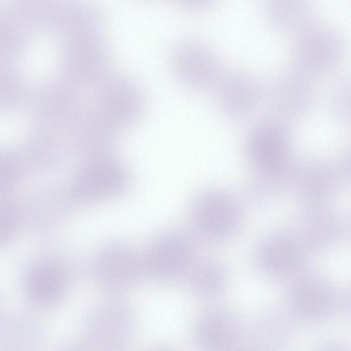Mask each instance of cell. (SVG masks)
<instances>
[{"label": "cell", "instance_id": "30bf717a", "mask_svg": "<svg viewBox=\"0 0 351 351\" xmlns=\"http://www.w3.org/2000/svg\"><path fill=\"white\" fill-rule=\"evenodd\" d=\"M93 269L97 283L111 291L131 288L144 274L142 254L122 242L104 246L97 254Z\"/></svg>", "mask_w": 351, "mask_h": 351}, {"label": "cell", "instance_id": "7c38bea8", "mask_svg": "<svg viewBox=\"0 0 351 351\" xmlns=\"http://www.w3.org/2000/svg\"><path fill=\"white\" fill-rule=\"evenodd\" d=\"M119 132L92 109L82 110L67 130L73 158L82 161L111 155Z\"/></svg>", "mask_w": 351, "mask_h": 351}, {"label": "cell", "instance_id": "4fadbf2b", "mask_svg": "<svg viewBox=\"0 0 351 351\" xmlns=\"http://www.w3.org/2000/svg\"><path fill=\"white\" fill-rule=\"evenodd\" d=\"M69 278L64 267L52 259L33 262L24 271L22 289L27 300L39 308H51L65 296Z\"/></svg>", "mask_w": 351, "mask_h": 351}, {"label": "cell", "instance_id": "d4e9b609", "mask_svg": "<svg viewBox=\"0 0 351 351\" xmlns=\"http://www.w3.org/2000/svg\"><path fill=\"white\" fill-rule=\"evenodd\" d=\"M32 88L12 64H2L0 73V105L3 110L14 112L27 106Z\"/></svg>", "mask_w": 351, "mask_h": 351}, {"label": "cell", "instance_id": "3957f363", "mask_svg": "<svg viewBox=\"0 0 351 351\" xmlns=\"http://www.w3.org/2000/svg\"><path fill=\"white\" fill-rule=\"evenodd\" d=\"M99 33L61 40L59 64L62 77L80 88L95 86L108 74L110 49Z\"/></svg>", "mask_w": 351, "mask_h": 351}, {"label": "cell", "instance_id": "1f68e13d", "mask_svg": "<svg viewBox=\"0 0 351 351\" xmlns=\"http://www.w3.org/2000/svg\"><path fill=\"white\" fill-rule=\"evenodd\" d=\"M343 172L345 177L351 181V149L348 152L343 161Z\"/></svg>", "mask_w": 351, "mask_h": 351}, {"label": "cell", "instance_id": "8992f818", "mask_svg": "<svg viewBox=\"0 0 351 351\" xmlns=\"http://www.w3.org/2000/svg\"><path fill=\"white\" fill-rule=\"evenodd\" d=\"M135 317L124 302L108 300L96 305L84 323L82 346L87 349H121L131 339L135 329Z\"/></svg>", "mask_w": 351, "mask_h": 351}, {"label": "cell", "instance_id": "44dd1931", "mask_svg": "<svg viewBox=\"0 0 351 351\" xmlns=\"http://www.w3.org/2000/svg\"><path fill=\"white\" fill-rule=\"evenodd\" d=\"M0 324L1 350H29L38 346L42 340L40 324L25 313H5L1 315Z\"/></svg>", "mask_w": 351, "mask_h": 351}, {"label": "cell", "instance_id": "83f0119b", "mask_svg": "<svg viewBox=\"0 0 351 351\" xmlns=\"http://www.w3.org/2000/svg\"><path fill=\"white\" fill-rule=\"evenodd\" d=\"M288 175L289 171H256L246 186L247 198L256 204L268 200L288 180Z\"/></svg>", "mask_w": 351, "mask_h": 351}, {"label": "cell", "instance_id": "ffe728a7", "mask_svg": "<svg viewBox=\"0 0 351 351\" xmlns=\"http://www.w3.org/2000/svg\"><path fill=\"white\" fill-rule=\"evenodd\" d=\"M255 264L263 274L280 277L296 267L299 254L294 242L283 234H270L263 239L255 250Z\"/></svg>", "mask_w": 351, "mask_h": 351}, {"label": "cell", "instance_id": "603a6c76", "mask_svg": "<svg viewBox=\"0 0 351 351\" xmlns=\"http://www.w3.org/2000/svg\"><path fill=\"white\" fill-rule=\"evenodd\" d=\"M36 33L5 7L0 16L1 54L3 63L12 64L23 56Z\"/></svg>", "mask_w": 351, "mask_h": 351}, {"label": "cell", "instance_id": "f546056e", "mask_svg": "<svg viewBox=\"0 0 351 351\" xmlns=\"http://www.w3.org/2000/svg\"><path fill=\"white\" fill-rule=\"evenodd\" d=\"M334 106L341 119L351 122V78L343 80L337 86Z\"/></svg>", "mask_w": 351, "mask_h": 351}, {"label": "cell", "instance_id": "9a60e30c", "mask_svg": "<svg viewBox=\"0 0 351 351\" xmlns=\"http://www.w3.org/2000/svg\"><path fill=\"white\" fill-rule=\"evenodd\" d=\"M21 149L31 170L51 173L73 158L67 130L33 126Z\"/></svg>", "mask_w": 351, "mask_h": 351}, {"label": "cell", "instance_id": "8fae6325", "mask_svg": "<svg viewBox=\"0 0 351 351\" xmlns=\"http://www.w3.org/2000/svg\"><path fill=\"white\" fill-rule=\"evenodd\" d=\"M245 151L256 171L289 170V136L278 121L267 120L254 126L247 138Z\"/></svg>", "mask_w": 351, "mask_h": 351}, {"label": "cell", "instance_id": "9c48e42d", "mask_svg": "<svg viewBox=\"0 0 351 351\" xmlns=\"http://www.w3.org/2000/svg\"><path fill=\"white\" fill-rule=\"evenodd\" d=\"M174 77L184 86L202 90L217 85L221 77V64L207 46L194 41L177 45L169 56Z\"/></svg>", "mask_w": 351, "mask_h": 351}, {"label": "cell", "instance_id": "ac0fdd59", "mask_svg": "<svg viewBox=\"0 0 351 351\" xmlns=\"http://www.w3.org/2000/svg\"><path fill=\"white\" fill-rule=\"evenodd\" d=\"M103 14L90 0H60L47 29L61 40L86 34L99 33Z\"/></svg>", "mask_w": 351, "mask_h": 351}, {"label": "cell", "instance_id": "4dcf8cb0", "mask_svg": "<svg viewBox=\"0 0 351 351\" xmlns=\"http://www.w3.org/2000/svg\"><path fill=\"white\" fill-rule=\"evenodd\" d=\"M182 8L191 10H202L209 6L214 0H175Z\"/></svg>", "mask_w": 351, "mask_h": 351}, {"label": "cell", "instance_id": "e0dca14e", "mask_svg": "<svg viewBox=\"0 0 351 351\" xmlns=\"http://www.w3.org/2000/svg\"><path fill=\"white\" fill-rule=\"evenodd\" d=\"M217 86L220 108L232 120L247 117L263 101V86L244 73L233 72L222 75Z\"/></svg>", "mask_w": 351, "mask_h": 351}, {"label": "cell", "instance_id": "5bb4252c", "mask_svg": "<svg viewBox=\"0 0 351 351\" xmlns=\"http://www.w3.org/2000/svg\"><path fill=\"white\" fill-rule=\"evenodd\" d=\"M193 335L196 344L202 350H232L244 343L245 328L232 312L214 308L199 316Z\"/></svg>", "mask_w": 351, "mask_h": 351}, {"label": "cell", "instance_id": "cb8c5ba5", "mask_svg": "<svg viewBox=\"0 0 351 351\" xmlns=\"http://www.w3.org/2000/svg\"><path fill=\"white\" fill-rule=\"evenodd\" d=\"M186 278L196 295L212 299L220 295L228 285V274L222 265L210 259L195 260Z\"/></svg>", "mask_w": 351, "mask_h": 351}, {"label": "cell", "instance_id": "5b68a950", "mask_svg": "<svg viewBox=\"0 0 351 351\" xmlns=\"http://www.w3.org/2000/svg\"><path fill=\"white\" fill-rule=\"evenodd\" d=\"M92 110L118 130L141 117L145 100L135 80L124 74H108L95 86Z\"/></svg>", "mask_w": 351, "mask_h": 351}, {"label": "cell", "instance_id": "52a82bcc", "mask_svg": "<svg viewBox=\"0 0 351 351\" xmlns=\"http://www.w3.org/2000/svg\"><path fill=\"white\" fill-rule=\"evenodd\" d=\"M195 260L191 240L176 232L157 237L142 254L144 274L161 283L186 277Z\"/></svg>", "mask_w": 351, "mask_h": 351}, {"label": "cell", "instance_id": "4316f807", "mask_svg": "<svg viewBox=\"0 0 351 351\" xmlns=\"http://www.w3.org/2000/svg\"><path fill=\"white\" fill-rule=\"evenodd\" d=\"M31 170L21 149L9 148L0 155L1 195H10Z\"/></svg>", "mask_w": 351, "mask_h": 351}, {"label": "cell", "instance_id": "6da1fadb", "mask_svg": "<svg viewBox=\"0 0 351 351\" xmlns=\"http://www.w3.org/2000/svg\"><path fill=\"white\" fill-rule=\"evenodd\" d=\"M130 182L125 165L111 154L80 161L64 189L73 207L120 195Z\"/></svg>", "mask_w": 351, "mask_h": 351}, {"label": "cell", "instance_id": "484cf974", "mask_svg": "<svg viewBox=\"0 0 351 351\" xmlns=\"http://www.w3.org/2000/svg\"><path fill=\"white\" fill-rule=\"evenodd\" d=\"M60 0H7L5 7L35 32L47 29Z\"/></svg>", "mask_w": 351, "mask_h": 351}, {"label": "cell", "instance_id": "d6986e66", "mask_svg": "<svg viewBox=\"0 0 351 351\" xmlns=\"http://www.w3.org/2000/svg\"><path fill=\"white\" fill-rule=\"evenodd\" d=\"M71 208L65 189L44 186L32 192L22 207L24 218L39 232L51 230Z\"/></svg>", "mask_w": 351, "mask_h": 351}, {"label": "cell", "instance_id": "2e32d148", "mask_svg": "<svg viewBox=\"0 0 351 351\" xmlns=\"http://www.w3.org/2000/svg\"><path fill=\"white\" fill-rule=\"evenodd\" d=\"M300 70L285 71L263 86V101L282 119H293L304 112L310 96V86Z\"/></svg>", "mask_w": 351, "mask_h": 351}, {"label": "cell", "instance_id": "f1b7e54d", "mask_svg": "<svg viewBox=\"0 0 351 351\" xmlns=\"http://www.w3.org/2000/svg\"><path fill=\"white\" fill-rule=\"evenodd\" d=\"M24 219L22 206L10 195H1L0 241L10 243L16 235Z\"/></svg>", "mask_w": 351, "mask_h": 351}, {"label": "cell", "instance_id": "7402d4cb", "mask_svg": "<svg viewBox=\"0 0 351 351\" xmlns=\"http://www.w3.org/2000/svg\"><path fill=\"white\" fill-rule=\"evenodd\" d=\"M263 11L273 27L295 34L311 25L313 16L311 0H263Z\"/></svg>", "mask_w": 351, "mask_h": 351}, {"label": "cell", "instance_id": "ba28073f", "mask_svg": "<svg viewBox=\"0 0 351 351\" xmlns=\"http://www.w3.org/2000/svg\"><path fill=\"white\" fill-rule=\"evenodd\" d=\"M295 34L292 56L298 70L304 73L328 71L344 55V42L331 28L311 25Z\"/></svg>", "mask_w": 351, "mask_h": 351}, {"label": "cell", "instance_id": "277c9868", "mask_svg": "<svg viewBox=\"0 0 351 351\" xmlns=\"http://www.w3.org/2000/svg\"><path fill=\"white\" fill-rule=\"evenodd\" d=\"M80 88L62 76L32 87L27 106L33 126L67 130L82 111Z\"/></svg>", "mask_w": 351, "mask_h": 351}, {"label": "cell", "instance_id": "7a4b0ae2", "mask_svg": "<svg viewBox=\"0 0 351 351\" xmlns=\"http://www.w3.org/2000/svg\"><path fill=\"white\" fill-rule=\"evenodd\" d=\"M193 226L203 238L225 241L241 230L243 212L241 202L230 191L212 187L199 192L190 208Z\"/></svg>", "mask_w": 351, "mask_h": 351}]
</instances>
